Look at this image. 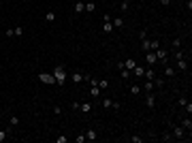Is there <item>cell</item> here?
<instances>
[{"label":"cell","instance_id":"cell-10","mask_svg":"<svg viewBox=\"0 0 192 143\" xmlns=\"http://www.w3.org/2000/svg\"><path fill=\"white\" fill-rule=\"evenodd\" d=\"M83 11H85V2H83V0H77V2H75V13L79 15V13H83Z\"/></svg>","mask_w":192,"mask_h":143},{"label":"cell","instance_id":"cell-26","mask_svg":"<svg viewBox=\"0 0 192 143\" xmlns=\"http://www.w3.org/2000/svg\"><path fill=\"white\" fill-rule=\"evenodd\" d=\"M130 92H133L135 96H139V94H141V86H139V83H137V86H130Z\"/></svg>","mask_w":192,"mask_h":143},{"label":"cell","instance_id":"cell-32","mask_svg":"<svg viewBox=\"0 0 192 143\" xmlns=\"http://www.w3.org/2000/svg\"><path fill=\"white\" fill-rule=\"evenodd\" d=\"M4 139H9V133L7 130H0V143H2Z\"/></svg>","mask_w":192,"mask_h":143},{"label":"cell","instance_id":"cell-27","mask_svg":"<svg viewBox=\"0 0 192 143\" xmlns=\"http://www.w3.org/2000/svg\"><path fill=\"white\" fill-rule=\"evenodd\" d=\"M164 75H167V77H175V68L173 66H167V68H164Z\"/></svg>","mask_w":192,"mask_h":143},{"label":"cell","instance_id":"cell-4","mask_svg":"<svg viewBox=\"0 0 192 143\" xmlns=\"http://www.w3.org/2000/svg\"><path fill=\"white\" fill-rule=\"evenodd\" d=\"M102 32H107V34H111V32H113L111 15H102Z\"/></svg>","mask_w":192,"mask_h":143},{"label":"cell","instance_id":"cell-1","mask_svg":"<svg viewBox=\"0 0 192 143\" xmlns=\"http://www.w3.org/2000/svg\"><path fill=\"white\" fill-rule=\"evenodd\" d=\"M53 77H56V83H58V86H62L64 81H66V66L58 64V66L53 68Z\"/></svg>","mask_w":192,"mask_h":143},{"label":"cell","instance_id":"cell-38","mask_svg":"<svg viewBox=\"0 0 192 143\" xmlns=\"http://www.w3.org/2000/svg\"><path fill=\"white\" fill-rule=\"evenodd\" d=\"M171 139H173L171 133H164V135H162V141H171Z\"/></svg>","mask_w":192,"mask_h":143},{"label":"cell","instance_id":"cell-30","mask_svg":"<svg viewBox=\"0 0 192 143\" xmlns=\"http://www.w3.org/2000/svg\"><path fill=\"white\" fill-rule=\"evenodd\" d=\"M111 98H102V107H105V109H109V107H111Z\"/></svg>","mask_w":192,"mask_h":143},{"label":"cell","instance_id":"cell-13","mask_svg":"<svg viewBox=\"0 0 192 143\" xmlns=\"http://www.w3.org/2000/svg\"><path fill=\"white\" fill-rule=\"evenodd\" d=\"M137 66V60H133V58H128V60H124V68H128V70H133Z\"/></svg>","mask_w":192,"mask_h":143},{"label":"cell","instance_id":"cell-25","mask_svg":"<svg viewBox=\"0 0 192 143\" xmlns=\"http://www.w3.org/2000/svg\"><path fill=\"white\" fill-rule=\"evenodd\" d=\"M177 105H179V107L184 109L186 105H188V98H186V96H179V98H177Z\"/></svg>","mask_w":192,"mask_h":143},{"label":"cell","instance_id":"cell-11","mask_svg":"<svg viewBox=\"0 0 192 143\" xmlns=\"http://www.w3.org/2000/svg\"><path fill=\"white\" fill-rule=\"evenodd\" d=\"M182 126L186 128V133H190V130H192V120H190V115H188V118H184V120H182Z\"/></svg>","mask_w":192,"mask_h":143},{"label":"cell","instance_id":"cell-9","mask_svg":"<svg viewBox=\"0 0 192 143\" xmlns=\"http://www.w3.org/2000/svg\"><path fill=\"white\" fill-rule=\"evenodd\" d=\"M83 135H85V141H96V139H98V135H96V130H94V128L85 130Z\"/></svg>","mask_w":192,"mask_h":143},{"label":"cell","instance_id":"cell-6","mask_svg":"<svg viewBox=\"0 0 192 143\" xmlns=\"http://www.w3.org/2000/svg\"><path fill=\"white\" fill-rule=\"evenodd\" d=\"M154 53H156V58H158V62H162V64H167V56H169V51H167V49H164L162 45H160V47H158V49H156V51H154Z\"/></svg>","mask_w":192,"mask_h":143},{"label":"cell","instance_id":"cell-29","mask_svg":"<svg viewBox=\"0 0 192 143\" xmlns=\"http://www.w3.org/2000/svg\"><path fill=\"white\" fill-rule=\"evenodd\" d=\"M128 9H130V0H122V13H126Z\"/></svg>","mask_w":192,"mask_h":143},{"label":"cell","instance_id":"cell-24","mask_svg":"<svg viewBox=\"0 0 192 143\" xmlns=\"http://www.w3.org/2000/svg\"><path fill=\"white\" fill-rule=\"evenodd\" d=\"M141 49H143V51H150V38H143V41H141Z\"/></svg>","mask_w":192,"mask_h":143},{"label":"cell","instance_id":"cell-19","mask_svg":"<svg viewBox=\"0 0 192 143\" xmlns=\"http://www.w3.org/2000/svg\"><path fill=\"white\" fill-rule=\"evenodd\" d=\"M111 24L115 26V28H122V26H124V19H122V17H111Z\"/></svg>","mask_w":192,"mask_h":143},{"label":"cell","instance_id":"cell-17","mask_svg":"<svg viewBox=\"0 0 192 143\" xmlns=\"http://www.w3.org/2000/svg\"><path fill=\"white\" fill-rule=\"evenodd\" d=\"M130 73H133L135 77H143V73H145V68H141V66H139V64H137V66H135L133 70H130Z\"/></svg>","mask_w":192,"mask_h":143},{"label":"cell","instance_id":"cell-39","mask_svg":"<svg viewBox=\"0 0 192 143\" xmlns=\"http://www.w3.org/2000/svg\"><path fill=\"white\" fill-rule=\"evenodd\" d=\"M68 137H56V143H66Z\"/></svg>","mask_w":192,"mask_h":143},{"label":"cell","instance_id":"cell-28","mask_svg":"<svg viewBox=\"0 0 192 143\" xmlns=\"http://www.w3.org/2000/svg\"><path fill=\"white\" fill-rule=\"evenodd\" d=\"M98 88H100V90H107V88H109V81H107V79H100V81H98Z\"/></svg>","mask_w":192,"mask_h":143},{"label":"cell","instance_id":"cell-36","mask_svg":"<svg viewBox=\"0 0 192 143\" xmlns=\"http://www.w3.org/2000/svg\"><path fill=\"white\" fill-rule=\"evenodd\" d=\"M75 141H77V143H85V135H77Z\"/></svg>","mask_w":192,"mask_h":143},{"label":"cell","instance_id":"cell-18","mask_svg":"<svg viewBox=\"0 0 192 143\" xmlns=\"http://www.w3.org/2000/svg\"><path fill=\"white\" fill-rule=\"evenodd\" d=\"M79 109H81V111H83V113L87 115V113L92 111V103H81V105H79Z\"/></svg>","mask_w":192,"mask_h":143},{"label":"cell","instance_id":"cell-35","mask_svg":"<svg viewBox=\"0 0 192 143\" xmlns=\"http://www.w3.org/2000/svg\"><path fill=\"white\" fill-rule=\"evenodd\" d=\"M128 141H133V143H141V141H143V137H128Z\"/></svg>","mask_w":192,"mask_h":143},{"label":"cell","instance_id":"cell-44","mask_svg":"<svg viewBox=\"0 0 192 143\" xmlns=\"http://www.w3.org/2000/svg\"><path fill=\"white\" fill-rule=\"evenodd\" d=\"M160 4H162V7H169V4H171V0H160Z\"/></svg>","mask_w":192,"mask_h":143},{"label":"cell","instance_id":"cell-8","mask_svg":"<svg viewBox=\"0 0 192 143\" xmlns=\"http://www.w3.org/2000/svg\"><path fill=\"white\" fill-rule=\"evenodd\" d=\"M145 105H147V109H154V107H156V98H154V94H152V92H147Z\"/></svg>","mask_w":192,"mask_h":143},{"label":"cell","instance_id":"cell-41","mask_svg":"<svg viewBox=\"0 0 192 143\" xmlns=\"http://www.w3.org/2000/svg\"><path fill=\"white\" fill-rule=\"evenodd\" d=\"M4 36H9V38H11V36H15V32H13V28H9L7 32H4Z\"/></svg>","mask_w":192,"mask_h":143},{"label":"cell","instance_id":"cell-3","mask_svg":"<svg viewBox=\"0 0 192 143\" xmlns=\"http://www.w3.org/2000/svg\"><path fill=\"white\" fill-rule=\"evenodd\" d=\"M70 81H73V83H81V81H90V75H87V73H81V70H75V73L70 75Z\"/></svg>","mask_w":192,"mask_h":143},{"label":"cell","instance_id":"cell-7","mask_svg":"<svg viewBox=\"0 0 192 143\" xmlns=\"http://www.w3.org/2000/svg\"><path fill=\"white\" fill-rule=\"evenodd\" d=\"M145 62H147V66H154V64L158 62L156 53H154V51H147V53H145Z\"/></svg>","mask_w":192,"mask_h":143},{"label":"cell","instance_id":"cell-34","mask_svg":"<svg viewBox=\"0 0 192 143\" xmlns=\"http://www.w3.org/2000/svg\"><path fill=\"white\" fill-rule=\"evenodd\" d=\"M9 124H11V126H17V124H19V120H17V115H13V118H11V120H9Z\"/></svg>","mask_w":192,"mask_h":143},{"label":"cell","instance_id":"cell-15","mask_svg":"<svg viewBox=\"0 0 192 143\" xmlns=\"http://www.w3.org/2000/svg\"><path fill=\"white\" fill-rule=\"evenodd\" d=\"M98 94H100V88H98V83H94V86H90V96H92V98H96Z\"/></svg>","mask_w":192,"mask_h":143},{"label":"cell","instance_id":"cell-23","mask_svg":"<svg viewBox=\"0 0 192 143\" xmlns=\"http://www.w3.org/2000/svg\"><path fill=\"white\" fill-rule=\"evenodd\" d=\"M143 90H145V92H152V90H154V81H150V79H147L145 83H143Z\"/></svg>","mask_w":192,"mask_h":143},{"label":"cell","instance_id":"cell-33","mask_svg":"<svg viewBox=\"0 0 192 143\" xmlns=\"http://www.w3.org/2000/svg\"><path fill=\"white\" fill-rule=\"evenodd\" d=\"M179 47H182V38H175L173 41V49H179Z\"/></svg>","mask_w":192,"mask_h":143},{"label":"cell","instance_id":"cell-31","mask_svg":"<svg viewBox=\"0 0 192 143\" xmlns=\"http://www.w3.org/2000/svg\"><path fill=\"white\" fill-rule=\"evenodd\" d=\"M13 32H15V36H21V34H24V28L17 26V28H13Z\"/></svg>","mask_w":192,"mask_h":143},{"label":"cell","instance_id":"cell-16","mask_svg":"<svg viewBox=\"0 0 192 143\" xmlns=\"http://www.w3.org/2000/svg\"><path fill=\"white\" fill-rule=\"evenodd\" d=\"M160 45H162V43L158 41V38H152V41H150V51H156V49L160 47Z\"/></svg>","mask_w":192,"mask_h":143},{"label":"cell","instance_id":"cell-5","mask_svg":"<svg viewBox=\"0 0 192 143\" xmlns=\"http://www.w3.org/2000/svg\"><path fill=\"white\" fill-rule=\"evenodd\" d=\"M171 135H173V139H186V128L184 126H173Z\"/></svg>","mask_w":192,"mask_h":143},{"label":"cell","instance_id":"cell-12","mask_svg":"<svg viewBox=\"0 0 192 143\" xmlns=\"http://www.w3.org/2000/svg\"><path fill=\"white\" fill-rule=\"evenodd\" d=\"M143 77H145V79H150V81H152L154 77H156V70H154L152 66H147V68H145V73H143Z\"/></svg>","mask_w":192,"mask_h":143},{"label":"cell","instance_id":"cell-14","mask_svg":"<svg viewBox=\"0 0 192 143\" xmlns=\"http://www.w3.org/2000/svg\"><path fill=\"white\" fill-rule=\"evenodd\" d=\"M177 68H179V70H188V60H186V58H179V60H177Z\"/></svg>","mask_w":192,"mask_h":143},{"label":"cell","instance_id":"cell-21","mask_svg":"<svg viewBox=\"0 0 192 143\" xmlns=\"http://www.w3.org/2000/svg\"><path fill=\"white\" fill-rule=\"evenodd\" d=\"M45 21H49V24L56 21V13H53V11H47V13H45Z\"/></svg>","mask_w":192,"mask_h":143},{"label":"cell","instance_id":"cell-40","mask_svg":"<svg viewBox=\"0 0 192 143\" xmlns=\"http://www.w3.org/2000/svg\"><path fill=\"white\" fill-rule=\"evenodd\" d=\"M111 109H115V111H120V109H122V105H120V103H111Z\"/></svg>","mask_w":192,"mask_h":143},{"label":"cell","instance_id":"cell-37","mask_svg":"<svg viewBox=\"0 0 192 143\" xmlns=\"http://www.w3.org/2000/svg\"><path fill=\"white\" fill-rule=\"evenodd\" d=\"M120 70H122V77H124V79H128V77H130V70H128V68H120Z\"/></svg>","mask_w":192,"mask_h":143},{"label":"cell","instance_id":"cell-42","mask_svg":"<svg viewBox=\"0 0 192 143\" xmlns=\"http://www.w3.org/2000/svg\"><path fill=\"white\" fill-rule=\"evenodd\" d=\"M53 113H56V115H60V113H62V107H60V105H56V107H53Z\"/></svg>","mask_w":192,"mask_h":143},{"label":"cell","instance_id":"cell-2","mask_svg":"<svg viewBox=\"0 0 192 143\" xmlns=\"http://www.w3.org/2000/svg\"><path fill=\"white\" fill-rule=\"evenodd\" d=\"M38 81H43V83H47V86H58L53 73H38Z\"/></svg>","mask_w":192,"mask_h":143},{"label":"cell","instance_id":"cell-43","mask_svg":"<svg viewBox=\"0 0 192 143\" xmlns=\"http://www.w3.org/2000/svg\"><path fill=\"white\" fill-rule=\"evenodd\" d=\"M139 38L143 41V38H147V30H141V34H139Z\"/></svg>","mask_w":192,"mask_h":143},{"label":"cell","instance_id":"cell-20","mask_svg":"<svg viewBox=\"0 0 192 143\" xmlns=\"http://www.w3.org/2000/svg\"><path fill=\"white\" fill-rule=\"evenodd\" d=\"M85 11H87V13H94V11H96V4L92 2V0H87V2H85Z\"/></svg>","mask_w":192,"mask_h":143},{"label":"cell","instance_id":"cell-45","mask_svg":"<svg viewBox=\"0 0 192 143\" xmlns=\"http://www.w3.org/2000/svg\"><path fill=\"white\" fill-rule=\"evenodd\" d=\"M0 70H2V66H0Z\"/></svg>","mask_w":192,"mask_h":143},{"label":"cell","instance_id":"cell-22","mask_svg":"<svg viewBox=\"0 0 192 143\" xmlns=\"http://www.w3.org/2000/svg\"><path fill=\"white\" fill-rule=\"evenodd\" d=\"M152 81H154V88H162L164 86V79H160V77H154Z\"/></svg>","mask_w":192,"mask_h":143}]
</instances>
